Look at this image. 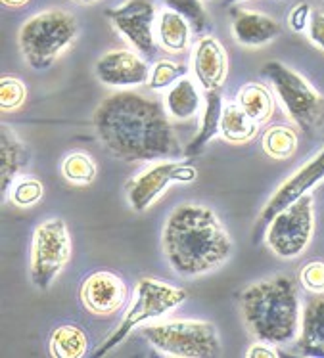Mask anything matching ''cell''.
I'll return each instance as SVG.
<instances>
[{
	"mask_svg": "<svg viewBox=\"0 0 324 358\" xmlns=\"http://www.w3.org/2000/svg\"><path fill=\"white\" fill-rule=\"evenodd\" d=\"M92 121L104 148L127 163L181 159L185 155L173 131V119L160 100L121 90L104 98Z\"/></svg>",
	"mask_w": 324,
	"mask_h": 358,
	"instance_id": "6da1fadb",
	"label": "cell"
},
{
	"mask_svg": "<svg viewBox=\"0 0 324 358\" xmlns=\"http://www.w3.org/2000/svg\"><path fill=\"white\" fill-rule=\"evenodd\" d=\"M162 248L171 271L181 278H198L227 263L234 243L209 207L185 203L165 220Z\"/></svg>",
	"mask_w": 324,
	"mask_h": 358,
	"instance_id": "7a4b0ae2",
	"label": "cell"
},
{
	"mask_svg": "<svg viewBox=\"0 0 324 358\" xmlns=\"http://www.w3.org/2000/svg\"><path fill=\"white\" fill-rule=\"evenodd\" d=\"M244 324L258 341L286 345L302 328V307L294 280L274 276L246 287L240 295Z\"/></svg>",
	"mask_w": 324,
	"mask_h": 358,
	"instance_id": "3957f363",
	"label": "cell"
},
{
	"mask_svg": "<svg viewBox=\"0 0 324 358\" xmlns=\"http://www.w3.org/2000/svg\"><path fill=\"white\" fill-rule=\"evenodd\" d=\"M77 22L66 10L52 8L23 23L17 43L31 69H48L77 38Z\"/></svg>",
	"mask_w": 324,
	"mask_h": 358,
	"instance_id": "277c9868",
	"label": "cell"
},
{
	"mask_svg": "<svg viewBox=\"0 0 324 358\" xmlns=\"http://www.w3.org/2000/svg\"><path fill=\"white\" fill-rule=\"evenodd\" d=\"M140 336L167 358H213L221 355V336L207 320H155Z\"/></svg>",
	"mask_w": 324,
	"mask_h": 358,
	"instance_id": "5b68a950",
	"label": "cell"
},
{
	"mask_svg": "<svg viewBox=\"0 0 324 358\" xmlns=\"http://www.w3.org/2000/svg\"><path fill=\"white\" fill-rule=\"evenodd\" d=\"M261 75L269 80L280 108L300 131L313 134L323 127L324 96L309 80L282 62L265 64Z\"/></svg>",
	"mask_w": 324,
	"mask_h": 358,
	"instance_id": "8992f818",
	"label": "cell"
},
{
	"mask_svg": "<svg viewBox=\"0 0 324 358\" xmlns=\"http://www.w3.org/2000/svg\"><path fill=\"white\" fill-rule=\"evenodd\" d=\"M185 301V289L160 282V280L142 278L134 287L133 303L127 308L123 320L119 322L118 329L106 337V341L96 349L94 357H106L111 349L123 343L133 329L144 326L146 322L162 320L163 316L169 315L171 310H175Z\"/></svg>",
	"mask_w": 324,
	"mask_h": 358,
	"instance_id": "52a82bcc",
	"label": "cell"
},
{
	"mask_svg": "<svg viewBox=\"0 0 324 358\" xmlns=\"http://www.w3.org/2000/svg\"><path fill=\"white\" fill-rule=\"evenodd\" d=\"M315 232V199L311 194L290 203L265 228L267 248L282 261H294L309 248Z\"/></svg>",
	"mask_w": 324,
	"mask_h": 358,
	"instance_id": "ba28073f",
	"label": "cell"
},
{
	"mask_svg": "<svg viewBox=\"0 0 324 358\" xmlns=\"http://www.w3.org/2000/svg\"><path fill=\"white\" fill-rule=\"evenodd\" d=\"M71 259V236L66 220L41 222L31 241V282L38 292H46Z\"/></svg>",
	"mask_w": 324,
	"mask_h": 358,
	"instance_id": "9c48e42d",
	"label": "cell"
},
{
	"mask_svg": "<svg viewBox=\"0 0 324 358\" xmlns=\"http://www.w3.org/2000/svg\"><path fill=\"white\" fill-rule=\"evenodd\" d=\"M196 178H198V171L190 161H155L152 167H148L146 171H142L140 175L129 180L127 201L134 213H144L162 198L163 192L171 184H192Z\"/></svg>",
	"mask_w": 324,
	"mask_h": 358,
	"instance_id": "30bf717a",
	"label": "cell"
},
{
	"mask_svg": "<svg viewBox=\"0 0 324 358\" xmlns=\"http://www.w3.org/2000/svg\"><path fill=\"white\" fill-rule=\"evenodd\" d=\"M106 15L121 37L142 56H154L157 10L154 0H125L123 4L106 10Z\"/></svg>",
	"mask_w": 324,
	"mask_h": 358,
	"instance_id": "8fae6325",
	"label": "cell"
},
{
	"mask_svg": "<svg viewBox=\"0 0 324 358\" xmlns=\"http://www.w3.org/2000/svg\"><path fill=\"white\" fill-rule=\"evenodd\" d=\"M324 180V148L318 152L313 159H309L305 165L295 171L288 180L280 184V188L274 192L271 199L259 213V219L255 222V232H261L269 227V222L279 215L288 205L294 203L297 199L309 194L315 186Z\"/></svg>",
	"mask_w": 324,
	"mask_h": 358,
	"instance_id": "7c38bea8",
	"label": "cell"
},
{
	"mask_svg": "<svg viewBox=\"0 0 324 358\" xmlns=\"http://www.w3.org/2000/svg\"><path fill=\"white\" fill-rule=\"evenodd\" d=\"M150 69L148 62L142 58V54L127 48L106 52L104 56L96 62V77L106 87L111 88H131L144 87L150 79Z\"/></svg>",
	"mask_w": 324,
	"mask_h": 358,
	"instance_id": "4fadbf2b",
	"label": "cell"
},
{
	"mask_svg": "<svg viewBox=\"0 0 324 358\" xmlns=\"http://www.w3.org/2000/svg\"><path fill=\"white\" fill-rule=\"evenodd\" d=\"M129 289L118 274L110 271L92 272L81 285V303L90 315L110 316L125 307Z\"/></svg>",
	"mask_w": 324,
	"mask_h": 358,
	"instance_id": "5bb4252c",
	"label": "cell"
},
{
	"mask_svg": "<svg viewBox=\"0 0 324 358\" xmlns=\"http://www.w3.org/2000/svg\"><path fill=\"white\" fill-rule=\"evenodd\" d=\"M192 73L204 90H221L229 75V56L211 35L199 37L192 46Z\"/></svg>",
	"mask_w": 324,
	"mask_h": 358,
	"instance_id": "9a60e30c",
	"label": "cell"
},
{
	"mask_svg": "<svg viewBox=\"0 0 324 358\" xmlns=\"http://www.w3.org/2000/svg\"><path fill=\"white\" fill-rule=\"evenodd\" d=\"M232 37L240 46L261 48L280 37V23L261 12L251 10H232Z\"/></svg>",
	"mask_w": 324,
	"mask_h": 358,
	"instance_id": "2e32d148",
	"label": "cell"
},
{
	"mask_svg": "<svg viewBox=\"0 0 324 358\" xmlns=\"http://www.w3.org/2000/svg\"><path fill=\"white\" fill-rule=\"evenodd\" d=\"M297 352L303 357H324V293H315L303 307Z\"/></svg>",
	"mask_w": 324,
	"mask_h": 358,
	"instance_id": "e0dca14e",
	"label": "cell"
},
{
	"mask_svg": "<svg viewBox=\"0 0 324 358\" xmlns=\"http://www.w3.org/2000/svg\"><path fill=\"white\" fill-rule=\"evenodd\" d=\"M29 161V150L15 131L8 124L0 129V194L2 199L8 196L10 186L14 184L22 169Z\"/></svg>",
	"mask_w": 324,
	"mask_h": 358,
	"instance_id": "ac0fdd59",
	"label": "cell"
},
{
	"mask_svg": "<svg viewBox=\"0 0 324 358\" xmlns=\"http://www.w3.org/2000/svg\"><path fill=\"white\" fill-rule=\"evenodd\" d=\"M223 111H225V100H223L221 90H209L204 100V108H202L198 132L185 148V157L198 155L211 140L221 134Z\"/></svg>",
	"mask_w": 324,
	"mask_h": 358,
	"instance_id": "d6986e66",
	"label": "cell"
},
{
	"mask_svg": "<svg viewBox=\"0 0 324 358\" xmlns=\"http://www.w3.org/2000/svg\"><path fill=\"white\" fill-rule=\"evenodd\" d=\"M192 25L185 17L169 8H165L157 15V29L155 37L160 48L169 54H183L188 50L192 41Z\"/></svg>",
	"mask_w": 324,
	"mask_h": 358,
	"instance_id": "ffe728a7",
	"label": "cell"
},
{
	"mask_svg": "<svg viewBox=\"0 0 324 358\" xmlns=\"http://www.w3.org/2000/svg\"><path fill=\"white\" fill-rule=\"evenodd\" d=\"M202 94L190 77H185L177 85H173L163 98V106L169 117L177 123H185L196 117L202 111Z\"/></svg>",
	"mask_w": 324,
	"mask_h": 358,
	"instance_id": "44dd1931",
	"label": "cell"
},
{
	"mask_svg": "<svg viewBox=\"0 0 324 358\" xmlns=\"http://www.w3.org/2000/svg\"><path fill=\"white\" fill-rule=\"evenodd\" d=\"M236 103L259 124L269 123L273 119L274 108H276L273 92L261 83L244 85L236 94Z\"/></svg>",
	"mask_w": 324,
	"mask_h": 358,
	"instance_id": "7402d4cb",
	"label": "cell"
},
{
	"mask_svg": "<svg viewBox=\"0 0 324 358\" xmlns=\"http://www.w3.org/2000/svg\"><path fill=\"white\" fill-rule=\"evenodd\" d=\"M258 132L259 123H255L238 103H225V111H223L221 119V134H219L225 142L234 144V146L248 144L258 136Z\"/></svg>",
	"mask_w": 324,
	"mask_h": 358,
	"instance_id": "603a6c76",
	"label": "cell"
},
{
	"mask_svg": "<svg viewBox=\"0 0 324 358\" xmlns=\"http://www.w3.org/2000/svg\"><path fill=\"white\" fill-rule=\"evenodd\" d=\"M89 351V337L85 329L73 324L59 326L50 336V357L54 358H83Z\"/></svg>",
	"mask_w": 324,
	"mask_h": 358,
	"instance_id": "cb8c5ba5",
	"label": "cell"
},
{
	"mask_svg": "<svg viewBox=\"0 0 324 358\" xmlns=\"http://www.w3.org/2000/svg\"><path fill=\"white\" fill-rule=\"evenodd\" d=\"M261 148L271 159H290L297 150V132L286 124H273L263 134Z\"/></svg>",
	"mask_w": 324,
	"mask_h": 358,
	"instance_id": "d4e9b609",
	"label": "cell"
},
{
	"mask_svg": "<svg viewBox=\"0 0 324 358\" xmlns=\"http://www.w3.org/2000/svg\"><path fill=\"white\" fill-rule=\"evenodd\" d=\"M98 175V165L87 152H71L62 161V176L71 186H90Z\"/></svg>",
	"mask_w": 324,
	"mask_h": 358,
	"instance_id": "484cf974",
	"label": "cell"
},
{
	"mask_svg": "<svg viewBox=\"0 0 324 358\" xmlns=\"http://www.w3.org/2000/svg\"><path fill=\"white\" fill-rule=\"evenodd\" d=\"M43 198H45V186L38 178L29 175H20V178H15L8 192L10 203L20 209L35 207L37 203H41Z\"/></svg>",
	"mask_w": 324,
	"mask_h": 358,
	"instance_id": "4316f807",
	"label": "cell"
},
{
	"mask_svg": "<svg viewBox=\"0 0 324 358\" xmlns=\"http://www.w3.org/2000/svg\"><path fill=\"white\" fill-rule=\"evenodd\" d=\"M188 77V66L171 62V59H157L152 69H150V79H148V88L160 92V90H169L178 80Z\"/></svg>",
	"mask_w": 324,
	"mask_h": 358,
	"instance_id": "83f0119b",
	"label": "cell"
},
{
	"mask_svg": "<svg viewBox=\"0 0 324 358\" xmlns=\"http://www.w3.org/2000/svg\"><path fill=\"white\" fill-rule=\"evenodd\" d=\"M165 6L183 15L196 33H204L207 29L209 20L202 0H165Z\"/></svg>",
	"mask_w": 324,
	"mask_h": 358,
	"instance_id": "f1b7e54d",
	"label": "cell"
},
{
	"mask_svg": "<svg viewBox=\"0 0 324 358\" xmlns=\"http://www.w3.org/2000/svg\"><path fill=\"white\" fill-rule=\"evenodd\" d=\"M27 100V88L22 80L15 77H2L0 79V108L2 111H15L22 108Z\"/></svg>",
	"mask_w": 324,
	"mask_h": 358,
	"instance_id": "f546056e",
	"label": "cell"
},
{
	"mask_svg": "<svg viewBox=\"0 0 324 358\" xmlns=\"http://www.w3.org/2000/svg\"><path fill=\"white\" fill-rule=\"evenodd\" d=\"M300 282L309 293H324V261H311L300 272Z\"/></svg>",
	"mask_w": 324,
	"mask_h": 358,
	"instance_id": "4dcf8cb0",
	"label": "cell"
},
{
	"mask_svg": "<svg viewBox=\"0 0 324 358\" xmlns=\"http://www.w3.org/2000/svg\"><path fill=\"white\" fill-rule=\"evenodd\" d=\"M311 14H313V10L307 2H300V4H295L292 10H290V14H288V27L294 31V33H303V31H307L311 22Z\"/></svg>",
	"mask_w": 324,
	"mask_h": 358,
	"instance_id": "1f68e13d",
	"label": "cell"
},
{
	"mask_svg": "<svg viewBox=\"0 0 324 358\" xmlns=\"http://www.w3.org/2000/svg\"><path fill=\"white\" fill-rule=\"evenodd\" d=\"M307 37L318 50L324 52V12L313 10L309 27H307Z\"/></svg>",
	"mask_w": 324,
	"mask_h": 358,
	"instance_id": "d6a6232c",
	"label": "cell"
},
{
	"mask_svg": "<svg viewBox=\"0 0 324 358\" xmlns=\"http://www.w3.org/2000/svg\"><path fill=\"white\" fill-rule=\"evenodd\" d=\"M248 358H279L280 355L276 352L271 343H265V341H259V343L251 345L248 352H246Z\"/></svg>",
	"mask_w": 324,
	"mask_h": 358,
	"instance_id": "836d02e7",
	"label": "cell"
},
{
	"mask_svg": "<svg viewBox=\"0 0 324 358\" xmlns=\"http://www.w3.org/2000/svg\"><path fill=\"white\" fill-rule=\"evenodd\" d=\"M2 4L10 8H22L25 4H29V0H2Z\"/></svg>",
	"mask_w": 324,
	"mask_h": 358,
	"instance_id": "e575fe53",
	"label": "cell"
},
{
	"mask_svg": "<svg viewBox=\"0 0 324 358\" xmlns=\"http://www.w3.org/2000/svg\"><path fill=\"white\" fill-rule=\"evenodd\" d=\"M73 2H79V4H94L98 0H73Z\"/></svg>",
	"mask_w": 324,
	"mask_h": 358,
	"instance_id": "d590c367",
	"label": "cell"
},
{
	"mask_svg": "<svg viewBox=\"0 0 324 358\" xmlns=\"http://www.w3.org/2000/svg\"><path fill=\"white\" fill-rule=\"evenodd\" d=\"M234 2H240V0H225V4H234Z\"/></svg>",
	"mask_w": 324,
	"mask_h": 358,
	"instance_id": "8d00e7d4",
	"label": "cell"
},
{
	"mask_svg": "<svg viewBox=\"0 0 324 358\" xmlns=\"http://www.w3.org/2000/svg\"><path fill=\"white\" fill-rule=\"evenodd\" d=\"M318 192H321V194H323V196H324V184H323V186H321V190H318Z\"/></svg>",
	"mask_w": 324,
	"mask_h": 358,
	"instance_id": "74e56055",
	"label": "cell"
}]
</instances>
